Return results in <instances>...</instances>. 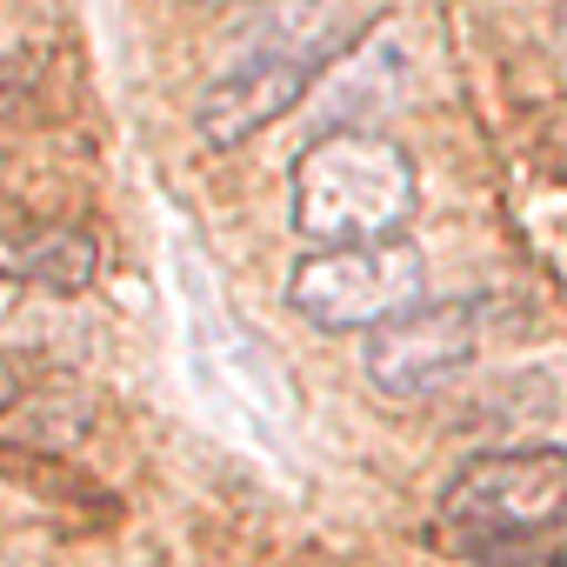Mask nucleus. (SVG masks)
Masks as SVG:
<instances>
[{"label":"nucleus","mask_w":567,"mask_h":567,"mask_svg":"<svg viewBox=\"0 0 567 567\" xmlns=\"http://www.w3.org/2000/svg\"><path fill=\"white\" fill-rule=\"evenodd\" d=\"M288 301L321 334H374L427 301V260L401 234L361 247H315L288 274Z\"/></svg>","instance_id":"7ed1b4c3"},{"label":"nucleus","mask_w":567,"mask_h":567,"mask_svg":"<svg viewBox=\"0 0 567 567\" xmlns=\"http://www.w3.org/2000/svg\"><path fill=\"white\" fill-rule=\"evenodd\" d=\"M481 341H487V301H421L368 334L361 374L388 401H427L474 368Z\"/></svg>","instance_id":"20e7f679"},{"label":"nucleus","mask_w":567,"mask_h":567,"mask_svg":"<svg viewBox=\"0 0 567 567\" xmlns=\"http://www.w3.org/2000/svg\"><path fill=\"white\" fill-rule=\"evenodd\" d=\"M315 107H321V134L334 127H374L381 114H394L408 101V54L394 28H368L361 41H348L321 74H315Z\"/></svg>","instance_id":"423d86ee"},{"label":"nucleus","mask_w":567,"mask_h":567,"mask_svg":"<svg viewBox=\"0 0 567 567\" xmlns=\"http://www.w3.org/2000/svg\"><path fill=\"white\" fill-rule=\"evenodd\" d=\"M534 567H567V560H534Z\"/></svg>","instance_id":"9b49d317"},{"label":"nucleus","mask_w":567,"mask_h":567,"mask_svg":"<svg viewBox=\"0 0 567 567\" xmlns=\"http://www.w3.org/2000/svg\"><path fill=\"white\" fill-rule=\"evenodd\" d=\"M194 8H254V0H194Z\"/></svg>","instance_id":"9d476101"},{"label":"nucleus","mask_w":567,"mask_h":567,"mask_svg":"<svg viewBox=\"0 0 567 567\" xmlns=\"http://www.w3.org/2000/svg\"><path fill=\"white\" fill-rule=\"evenodd\" d=\"M101 274V240L74 220H41V214H0V280L14 288H48V295H81Z\"/></svg>","instance_id":"0eeeda50"},{"label":"nucleus","mask_w":567,"mask_h":567,"mask_svg":"<svg viewBox=\"0 0 567 567\" xmlns=\"http://www.w3.org/2000/svg\"><path fill=\"white\" fill-rule=\"evenodd\" d=\"M21 394H28V374H21V361H14V354H0V421H8V414L21 408Z\"/></svg>","instance_id":"6e6552de"},{"label":"nucleus","mask_w":567,"mask_h":567,"mask_svg":"<svg viewBox=\"0 0 567 567\" xmlns=\"http://www.w3.org/2000/svg\"><path fill=\"white\" fill-rule=\"evenodd\" d=\"M441 520L474 554H514L567 520V447L474 454L441 487Z\"/></svg>","instance_id":"f03ea898"},{"label":"nucleus","mask_w":567,"mask_h":567,"mask_svg":"<svg viewBox=\"0 0 567 567\" xmlns=\"http://www.w3.org/2000/svg\"><path fill=\"white\" fill-rule=\"evenodd\" d=\"M421 181L414 154L388 141L381 127H334L315 134L288 174V214L295 234L315 247H361V240H394L414 220Z\"/></svg>","instance_id":"f257e3e1"},{"label":"nucleus","mask_w":567,"mask_h":567,"mask_svg":"<svg viewBox=\"0 0 567 567\" xmlns=\"http://www.w3.org/2000/svg\"><path fill=\"white\" fill-rule=\"evenodd\" d=\"M315 87V68L308 61H288V54H267V48H240L194 101V134L207 147H240L254 141L260 127H274L280 114H295Z\"/></svg>","instance_id":"39448f33"},{"label":"nucleus","mask_w":567,"mask_h":567,"mask_svg":"<svg viewBox=\"0 0 567 567\" xmlns=\"http://www.w3.org/2000/svg\"><path fill=\"white\" fill-rule=\"evenodd\" d=\"M554 54H560V68H567V8L554 14Z\"/></svg>","instance_id":"1a4fd4ad"}]
</instances>
